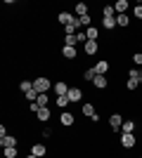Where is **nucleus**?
I'll return each instance as SVG.
<instances>
[{
  "instance_id": "e433bc0d",
  "label": "nucleus",
  "mask_w": 142,
  "mask_h": 158,
  "mask_svg": "<svg viewBox=\"0 0 142 158\" xmlns=\"http://www.w3.org/2000/svg\"><path fill=\"white\" fill-rule=\"evenodd\" d=\"M140 52H142V40H140Z\"/></svg>"
},
{
  "instance_id": "c85d7f7f",
  "label": "nucleus",
  "mask_w": 142,
  "mask_h": 158,
  "mask_svg": "<svg viewBox=\"0 0 142 158\" xmlns=\"http://www.w3.org/2000/svg\"><path fill=\"white\" fill-rule=\"evenodd\" d=\"M64 45H69V47H76V45H78L76 35H64Z\"/></svg>"
},
{
  "instance_id": "423d86ee",
  "label": "nucleus",
  "mask_w": 142,
  "mask_h": 158,
  "mask_svg": "<svg viewBox=\"0 0 142 158\" xmlns=\"http://www.w3.org/2000/svg\"><path fill=\"white\" fill-rule=\"evenodd\" d=\"M100 40H88V43H85V45H83V52L88 54V57H95V54L100 52Z\"/></svg>"
},
{
  "instance_id": "c756f323",
  "label": "nucleus",
  "mask_w": 142,
  "mask_h": 158,
  "mask_svg": "<svg viewBox=\"0 0 142 158\" xmlns=\"http://www.w3.org/2000/svg\"><path fill=\"white\" fill-rule=\"evenodd\" d=\"M133 17H135L137 21H142V2H140V5H135V7H133Z\"/></svg>"
},
{
  "instance_id": "1a4fd4ad",
  "label": "nucleus",
  "mask_w": 142,
  "mask_h": 158,
  "mask_svg": "<svg viewBox=\"0 0 142 158\" xmlns=\"http://www.w3.org/2000/svg\"><path fill=\"white\" fill-rule=\"evenodd\" d=\"M76 57H78V50H76V47L62 45V59H67V61H74Z\"/></svg>"
},
{
  "instance_id": "2f4dec72",
  "label": "nucleus",
  "mask_w": 142,
  "mask_h": 158,
  "mask_svg": "<svg viewBox=\"0 0 142 158\" xmlns=\"http://www.w3.org/2000/svg\"><path fill=\"white\" fill-rule=\"evenodd\" d=\"M78 19H81V24H83L85 28H88L90 24H93V17H90V14H83V17H78Z\"/></svg>"
},
{
  "instance_id": "dca6fc26",
  "label": "nucleus",
  "mask_w": 142,
  "mask_h": 158,
  "mask_svg": "<svg viewBox=\"0 0 142 158\" xmlns=\"http://www.w3.org/2000/svg\"><path fill=\"white\" fill-rule=\"evenodd\" d=\"M114 10H116V14H126L130 10V2H128V0H116V2H114Z\"/></svg>"
},
{
  "instance_id": "a211bd4d",
  "label": "nucleus",
  "mask_w": 142,
  "mask_h": 158,
  "mask_svg": "<svg viewBox=\"0 0 142 158\" xmlns=\"http://www.w3.org/2000/svg\"><path fill=\"white\" fill-rule=\"evenodd\" d=\"M116 26L118 28H128L130 26V17L128 14H116Z\"/></svg>"
},
{
  "instance_id": "393cba45",
  "label": "nucleus",
  "mask_w": 142,
  "mask_h": 158,
  "mask_svg": "<svg viewBox=\"0 0 142 158\" xmlns=\"http://www.w3.org/2000/svg\"><path fill=\"white\" fill-rule=\"evenodd\" d=\"M135 127H137V123H135V120H123L121 132H135Z\"/></svg>"
},
{
  "instance_id": "f704fd0d",
  "label": "nucleus",
  "mask_w": 142,
  "mask_h": 158,
  "mask_svg": "<svg viewBox=\"0 0 142 158\" xmlns=\"http://www.w3.org/2000/svg\"><path fill=\"white\" fill-rule=\"evenodd\" d=\"M7 135H10V132H7V127H5V125H0V139L7 137Z\"/></svg>"
},
{
  "instance_id": "412c9836",
  "label": "nucleus",
  "mask_w": 142,
  "mask_h": 158,
  "mask_svg": "<svg viewBox=\"0 0 142 158\" xmlns=\"http://www.w3.org/2000/svg\"><path fill=\"white\" fill-rule=\"evenodd\" d=\"M85 33H88V40H100V28L97 26H88Z\"/></svg>"
},
{
  "instance_id": "cd10ccee",
  "label": "nucleus",
  "mask_w": 142,
  "mask_h": 158,
  "mask_svg": "<svg viewBox=\"0 0 142 158\" xmlns=\"http://www.w3.org/2000/svg\"><path fill=\"white\" fill-rule=\"evenodd\" d=\"M76 40H78L81 45H85V43H88V33H85V28H83V31H78V33H76Z\"/></svg>"
},
{
  "instance_id": "7c9ffc66",
  "label": "nucleus",
  "mask_w": 142,
  "mask_h": 158,
  "mask_svg": "<svg viewBox=\"0 0 142 158\" xmlns=\"http://www.w3.org/2000/svg\"><path fill=\"white\" fill-rule=\"evenodd\" d=\"M36 102H38L41 106H50V97H47V94H38V99H36Z\"/></svg>"
},
{
  "instance_id": "20e7f679",
  "label": "nucleus",
  "mask_w": 142,
  "mask_h": 158,
  "mask_svg": "<svg viewBox=\"0 0 142 158\" xmlns=\"http://www.w3.org/2000/svg\"><path fill=\"white\" fill-rule=\"evenodd\" d=\"M76 123V116L71 111H59V125L62 127H74Z\"/></svg>"
},
{
  "instance_id": "f3484780",
  "label": "nucleus",
  "mask_w": 142,
  "mask_h": 158,
  "mask_svg": "<svg viewBox=\"0 0 142 158\" xmlns=\"http://www.w3.org/2000/svg\"><path fill=\"white\" fill-rule=\"evenodd\" d=\"M17 144H19V139L14 137V135H7V137L0 139V146H2V149H7V146H17Z\"/></svg>"
},
{
  "instance_id": "6e6552de",
  "label": "nucleus",
  "mask_w": 142,
  "mask_h": 158,
  "mask_svg": "<svg viewBox=\"0 0 142 158\" xmlns=\"http://www.w3.org/2000/svg\"><path fill=\"white\" fill-rule=\"evenodd\" d=\"M109 66H111V64H109L107 59H100V61H95V64H93V69H95L97 76H107V73H109Z\"/></svg>"
},
{
  "instance_id": "c9c22d12",
  "label": "nucleus",
  "mask_w": 142,
  "mask_h": 158,
  "mask_svg": "<svg viewBox=\"0 0 142 158\" xmlns=\"http://www.w3.org/2000/svg\"><path fill=\"white\" fill-rule=\"evenodd\" d=\"M24 158H38V156H33V153H28V156H24Z\"/></svg>"
},
{
  "instance_id": "2eb2a0df",
  "label": "nucleus",
  "mask_w": 142,
  "mask_h": 158,
  "mask_svg": "<svg viewBox=\"0 0 142 158\" xmlns=\"http://www.w3.org/2000/svg\"><path fill=\"white\" fill-rule=\"evenodd\" d=\"M71 104V99H69V94H62V97H54V106L59 109V111H67V106Z\"/></svg>"
},
{
  "instance_id": "ddd939ff",
  "label": "nucleus",
  "mask_w": 142,
  "mask_h": 158,
  "mask_svg": "<svg viewBox=\"0 0 142 158\" xmlns=\"http://www.w3.org/2000/svg\"><path fill=\"white\" fill-rule=\"evenodd\" d=\"M74 19H76V14H71V12H59V14H57V21H59L62 26L74 24Z\"/></svg>"
},
{
  "instance_id": "9d476101",
  "label": "nucleus",
  "mask_w": 142,
  "mask_h": 158,
  "mask_svg": "<svg viewBox=\"0 0 142 158\" xmlns=\"http://www.w3.org/2000/svg\"><path fill=\"white\" fill-rule=\"evenodd\" d=\"M31 153L38 158H45L47 156V146L43 144V142H36V144H31Z\"/></svg>"
},
{
  "instance_id": "4be33fe9",
  "label": "nucleus",
  "mask_w": 142,
  "mask_h": 158,
  "mask_svg": "<svg viewBox=\"0 0 142 158\" xmlns=\"http://www.w3.org/2000/svg\"><path fill=\"white\" fill-rule=\"evenodd\" d=\"M19 90H21L24 94H26V92H31V90H33V80H26V78H24V80L19 83Z\"/></svg>"
},
{
  "instance_id": "0eeeda50",
  "label": "nucleus",
  "mask_w": 142,
  "mask_h": 158,
  "mask_svg": "<svg viewBox=\"0 0 142 158\" xmlns=\"http://www.w3.org/2000/svg\"><path fill=\"white\" fill-rule=\"evenodd\" d=\"M83 87H78V85H71L69 87V99H71V104H78V102H81L83 99Z\"/></svg>"
},
{
  "instance_id": "a878e982",
  "label": "nucleus",
  "mask_w": 142,
  "mask_h": 158,
  "mask_svg": "<svg viewBox=\"0 0 142 158\" xmlns=\"http://www.w3.org/2000/svg\"><path fill=\"white\" fill-rule=\"evenodd\" d=\"M102 28H104V31H114L116 28V17L114 19H102Z\"/></svg>"
},
{
  "instance_id": "b1692460",
  "label": "nucleus",
  "mask_w": 142,
  "mask_h": 158,
  "mask_svg": "<svg viewBox=\"0 0 142 158\" xmlns=\"http://www.w3.org/2000/svg\"><path fill=\"white\" fill-rule=\"evenodd\" d=\"M74 10H76V17H83V14H90V12H88L90 7L85 5V2H78V5H76Z\"/></svg>"
},
{
  "instance_id": "f8f14e48",
  "label": "nucleus",
  "mask_w": 142,
  "mask_h": 158,
  "mask_svg": "<svg viewBox=\"0 0 142 158\" xmlns=\"http://www.w3.org/2000/svg\"><path fill=\"white\" fill-rule=\"evenodd\" d=\"M69 87H71V85H69L67 80H57L52 90H54V94H57V97H62V94H69Z\"/></svg>"
},
{
  "instance_id": "4468645a",
  "label": "nucleus",
  "mask_w": 142,
  "mask_h": 158,
  "mask_svg": "<svg viewBox=\"0 0 142 158\" xmlns=\"http://www.w3.org/2000/svg\"><path fill=\"white\" fill-rule=\"evenodd\" d=\"M81 113L85 116V118H93L95 113H97V106H95L93 102H85V104L81 106Z\"/></svg>"
},
{
  "instance_id": "72a5a7b5",
  "label": "nucleus",
  "mask_w": 142,
  "mask_h": 158,
  "mask_svg": "<svg viewBox=\"0 0 142 158\" xmlns=\"http://www.w3.org/2000/svg\"><path fill=\"white\" fill-rule=\"evenodd\" d=\"M133 61H135V64L142 69V52H135V54H133Z\"/></svg>"
},
{
  "instance_id": "f03ea898",
  "label": "nucleus",
  "mask_w": 142,
  "mask_h": 158,
  "mask_svg": "<svg viewBox=\"0 0 142 158\" xmlns=\"http://www.w3.org/2000/svg\"><path fill=\"white\" fill-rule=\"evenodd\" d=\"M118 144H121V149H133V146L137 144V137H135V132H121V137H118Z\"/></svg>"
},
{
  "instance_id": "5701e85b",
  "label": "nucleus",
  "mask_w": 142,
  "mask_h": 158,
  "mask_svg": "<svg viewBox=\"0 0 142 158\" xmlns=\"http://www.w3.org/2000/svg\"><path fill=\"white\" fill-rule=\"evenodd\" d=\"M128 78L137 80V83L142 85V69H130V71H128Z\"/></svg>"
},
{
  "instance_id": "7ed1b4c3",
  "label": "nucleus",
  "mask_w": 142,
  "mask_h": 158,
  "mask_svg": "<svg viewBox=\"0 0 142 158\" xmlns=\"http://www.w3.org/2000/svg\"><path fill=\"white\" fill-rule=\"evenodd\" d=\"M123 116L121 113H111L109 116V127H111V132H121V127H123Z\"/></svg>"
},
{
  "instance_id": "f257e3e1",
  "label": "nucleus",
  "mask_w": 142,
  "mask_h": 158,
  "mask_svg": "<svg viewBox=\"0 0 142 158\" xmlns=\"http://www.w3.org/2000/svg\"><path fill=\"white\" fill-rule=\"evenodd\" d=\"M52 87H54V83L47 78V76H38V78L33 80V90H36L38 94H47Z\"/></svg>"
},
{
  "instance_id": "6ab92c4d",
  "label": "nucleus",
  "mask_w": 142,
  "mask_h": 158,
  "mask_svg": "<svg viewBox=\"0 0 142 158\" xmlns=\"http://www.w3.org/2000/svg\"><path fill=\"white\" fill-rule=\"evenodd\" d=\"M2 158H19V149H17V146H7V149H2Z\"/></svg>"
},
{
  "instance_id": "473e14b6",
  "label": "nucleus",
  "mask_w": 142,
  "mask_h": 158,
  "mask_svg": "<svg viewBox=\"0 0 142 158\" xmlns=\"http://www.w3.org/2000/svg\"><path fill=\"white\" fill-rule=\"evenodd\" d=\"M24 97H26V102L31 104V102H36V99H38V92H36V90H31V92H26Z\"/></svg>"
},
{
  "instance_id": "9b49d317",
  "label": "nucleus",
  "mask_w": 142,
  "mask_h": 158,
  "mask_svg": "<svg viewBox=\"0 0 142 158\" xmlns=\"http://www.w3.org/2000/svg\"><path fill=\"white\" fill-rule=\"evenodd\" d=\"M109 83H111V80H109L107 76H95L93 87H95V90H107V87H109Z\"/></svg>"
},
{
  "instance_id": "aec40b11",
  "label": "nucleus",
  "mask_w": 142,
  "mask_h": 158,
  "mask_svg": "<svg viewBox=\"0 0 142 158\" xmlns=\"http://www.w3.org/2000/svg\"><path fill=\"white\" fill-rule=\"evenodd\" d=\"M95 76H97V73H95V69H93V66H90V69H85V71L81 73V78L85 80V83H93V80H95Z\"/></svg>"
},
{
  "instance_id": "4c0bfd02",
  "label": "nucleus",
  "mask_w": 142,
  "mask_h": 158,
  "mask_svg": "<svg viewBox=\"0 0 142 158\" xmlns=\"http://www.w3.org/2000/svg\"><path fill=\"white\" fill-rule=\"evenodd\" d=\"M140 158H142V156H140Z\"/></svg>"
},
{
  "instance_id": "bb28decb",
  "label": "nucleus",
  "mask_w": 142,
  "mask_h": 158,
  "mask_svg": "<svg viewBox=\"0 0 142 158\" xmlns=\"http://www.w3.org/2000/svg\"><path fill=\"white\" fill-rule=\"evenodd\" d=\"M137 87H140V83H137V80H133V78L126 80V90H128V92H135Z\"/></svg>"
},
{
  "instance_id": "39448f33",
  "label": "nucleus",
  "mask_w": 142,
  "mask_h": 158,
  "mask_svg": "<svg viewBox=\"0 0 142 158\" xmlns=\"http://www.w3.org/2000/svg\"><path fill=\"white\" fill-rule=\"evenodd\" d=\"M36 120H38L41 125H45L47 120H52V109H50V106H43L41 111L36 113Z\"/></svg>"
}]
</instances>
